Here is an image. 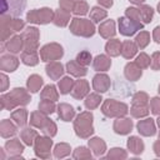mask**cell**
<instances>
[{
  "instance_id": "1",
  "label": "cell",
  "mask_w": 160,
  "mask_h": 160,
  "mask_svg": "<svg viewBox=\"0 0 160 160\" xmlns=\"http://www.w3.org/2000/svg\"><path fill=\"white\" fill-rule=\"evenodd\" d=\"M0 100H1V108L2 109L12 110L18 105H26L31 99H30V95L26 92L25 89L15 88L11 92L4 94Z\"/></svg>"
},
{
  "instance_id": "2",
  "label": "cell",
  "mask_w": 160,
  "mask_h": 160,
  "mask_svg": "<svg viewBox=\"0 0 160 160\" xmlns=\"http://www.w3.org/2000/svg\"><path fill=\"white\" fill-rule=\"evenodd\" d=\"M75 134L82 139L89 138L94 132L92 128V114L90 111H84L79 114L74 121Z\"/></svg>"
},
{
  "instance_id": "3",
  "label": "cell",
  "mask_w": 160,
  "mask_h": 160,
  "mask_svg": "<svg viewBox=\"0 0 160 160\" xmlns=\"http://www.w3.org/2000/svg\"><path fill=\"white\" fill-rule=\"evenodd\" d=\"M70 31L78 36L90 38L95 34V26L88 19L74 18V19H71V22H70Z\"/></svg>"
},
{
  "instance_id": "4",
  "label": "cell",
  "mask_w": 160,
  "mask_h": 160,
  "mask_svg": "<svg viewBox=\"0 0 160 160\" xmlns=\"http://www.w3.org/2000/svg\"><path fill=\"white\" fill-rule=\"evenodd\" d=\"M101 111L108 118H120L128 114V105L112 99H108L104 101Z\"/></svg>"
},
{
  "instance_id": "5",
  "label": "cell",
  "mask_w": 160,
  "mask_h": 160,
  "mask_svg": "<svg viewBox=\"0 0 160 160\" xmlns=\"http://www.w3.org/2000/svg\"><path fill=\"white\" fill-rule=\"evenodd\" d=\"M54 11L49 8L34 9L28 12V21L34 24H48L54 20Z\"/></svg>"
},
{
  "instance_id": "6",
  "label": "cell",
  "mask_w": 160,
  "mask_h": 160,
  "mask_svg": "<svg viewBox=\"0 0 160 160\" xmlns=\"http://www.w3.org/2000/svg\"><path fill=\"white\" fill-rule=\"evenodd\" d=\"M62 54H64L62 48L56 42L48 44V45L42 46L40 50V58L42 61H46V62L59 60L62 56Z\"/></svg>"
},
{
  "instance_id": "7",
  "label": "cell",
  "mask_w": 160,
  "mask_h": 160,
  "mask_svg": "<svg viewBox=\"0 0 160 160\" xmlns=\"http://www.w3.org/2000/svg\"><path fill=\"white\" fill-rule=\"evenodd\" d=\"M24 28V21L21 19H8L5 18V15H2L1 19V39L2 41H5L6 36H9L11 32L14 31H19Z\"/></svg>"
},
{
  "instance_id": "8",
  "label": "cell",
  "mask_w": 160,
  "mask_h": 160,
  "mask_svg": "<svg viewBox=\"0 0 160 160\" xmlns=\"http://www.w3.org/2000/svg\"><path fill=\"white\" fill-rule=\"evenodd\" d=\"M142 29V24L139 22V21H135V20H131L126 16H122V18H119V30L122 35L125 36H131L134 35L138 30H141Z\"/></svg>"
},
{
  "instance_id": "9",
  "label": "cell",
  "mask_w": 160,
  "mask_h": 160,
  "mask_svg": "<svg viewBox=\"0 0 160 160\" xmlns=\"http://www.w3.org/2000/svg\"><path fill=\"white\" fill-rule=\"evenodd\" d=\"M24 41V50L26 51H36L38 49V40H39V31L36 28H28L22 35Z\"/></svg>"
},
{
  "instance_id": "10",
  "label": "cell",
  "mask_w": 160,
  "mask_h": 160,
  "mask_svg": "<svg viewBox=\"0 0 160 160\" xmlns=\"http://www.w3.org/2000/svg\"><path fill=\"white\" fill-rule=\"evenodd\" d=\"M51 145H52V140H50V136L49 138L38 136L35 140V154L40 158H49Z\"/></svg>"
},
{
  "instance_id": "11",
  "label": "cell",
  "mask_w": 160,
  "mask_h": 160,
  "mask_svg": "<svg viewBox=\"0 0 160 160\" xmlns=\"http://www.w3.org/2000/svg\"><path fill=\"white\" fill-rule=\"evenodd\" d=\"M92 88L96 92H105L110 88V78L106 74H96L92 78Z\"/></svg>"
},
{
  "instance_id": "12",
  "label": "cell",
  "mask_w": 160,
  "mask_h": 160,
  "mask_svg": "<svg viewBox=\"0 0 160 160\" xmlns=\"http://www.w3.org/2000/svg\"><path fill=\"white\" fill-rule=\"evenodd\" d=\"M71 96L75 99H82L89 92V82L86 80H76L71 89Z\"/></svg>"
},
{
  "instance_id": "13",
  "label": "cell",
  "mask_w": 160,
  "mask_h": 160,
  "mask_svg": "<svg viewBox=\"0 0 160 160\" xmlns=\"http://www.w3.org/2000/svg\"><path fill=\"white\" fill-rule=\"evenodd\" d=\"M132 129V121L128 118H118L114 122V131L120 135H126Z\"/></svg>"
},
{
  "instance_id": "14",
  "label": "cell",
  "mask_w": 160,
  "mask_h": 160,
  "mask_svg": "<svg viewBox=\"0 0 160 160\" xmlns=\"http://www.w3.org/2000/svg\"><path fill=\"white\" fill-rule=\"evenodd\" d=\"M136 128H138V131L144 136H152L156 132L155 122H154V120L151 118L150 119H145V120H140L138 122Z\"/></svg>"
},
{
  "instance_id": "15",
  "label": "cell",
  "mask_w": 160,
  "mask_h": 160,
  "mask_svg": "<svg viewBox=\"0 0 160 160\" xmlns=\"http://www.w3.org/2000/svg\"><path fill=\"white\" fill-rule=\"evenodd\" d=\"M19 65V60L12 55H2L0 60V68L2 71H14Z\"/></svg>"
},
{
  "instance_id": "16",
  "label": "cell",
  "mask_w": 160,
  "mask_h": 160,
  "mask_svg": "<svg viewBox=\"0 0 160 160\" xmlns=\"http://www.w3.org/2000/svg\"><path fill=\"white\" fill-rule=\"evenodd\" d=\"M66 70L70 75L72 76H76V78H80V76H85L88 70H86V66L79 64L76 60H71L66 64Z\"/></svg>"
},
{
  "instance_id": "17",
  "label": "cell",
  "mask_w": 160,
  "mask_h": 160,
  "mask_svg": "<svg viewBox=\"0 0 160 160\" xmlns=\"http://www.w3.org/2000/svg\"><path fill=\"white\" fill-rule=\"evenodd\" d=\"M45 70H46L48 76H49L50 79H52V80H58V79L64 74L62 65H61L59 61H50V64L46 65Z\"/></svg>"
},
{
  "instance_id": "18",
  "label": "cell",
  "mask_w": 160,
  "mask_h": 160,
  "mask_svg": "<svg viewBox=\"0 0 160 160\" xmlns=\"http://www.w3.org/2000/svg\"><path fill=\"white\" fill-rule=\"evenodd\" d=\"M124 74H125V78L130 81H136L138 79H140L141 76V69L135 64V62H128L126 66H125V70H124Z\"/></svg>"
},
{
  "instance_id": "19",
  "label": "cell",
  "mask_w": 160,
  "mask_h": 160,
  "mask_svg": "<svg viewBox=\"0 0 160 160\" xmlns=\"http://www.w3.org/2000/svg\"><path fill=\"white\" fill-rule=\"evenodd\" d=\"M99 34L104 38V39H110L111 36L115 35V22L114 20H106L104 22L100 24L99 26Z\"/></svg>"
},
{
  "instance_id": "20",
  "label": "cell",
  "mask_w": 160,
  "mask_h": 160,
  "mask_svg": "<svg viewBox=\"0 0 160 160\" xmlns=\"http://www.w3.org/2000/svg\"><path fill=\"white\" fill-rule=\"evenodd\" d=\"M58 114H59V118L62 121H70L75 115V110L71 105L62 102L58 106Z\"/></svg>"
},
{
  "instance_id": "21",
  "label": "cell",
  "mask_w": 160,
  "mask_h": 160,
  "mask_svg": "<svg viewBox=\"0 0 160 160\" xmlns=\"http://www.w3.org/2000/svg\"><path fill=\"white\" fill-rule=\"evenodd\" d=\"M92 66L96 71H106L111 66V60L106 55H98L92 61Z\"/></svg>"
},
{
  "instance_id": "22",
  "label": "cell",
  "mask_w": 160,
  "mask_h": 160,
  "mask_svg": "<svg viewBox=\"0 0 160 160\" xmlns=\"http://www.w3.org/2000/svg\"><path fill=\"white\" fill-rule=\"evenodd\" d=\"M48 118H46V115L44 114V112H41L40 110L39 111H34V112H31V115H30V124L32 125V126H35V128H38V129H42L44 128V125L48 122Z\"/></svg>"
},
{
  "instance_id": "23",
  "label": "cell",
  "mask_w": 160,
  "mask_h": 160,
  "mask_svg": "<svg viewBox=\"0 0 160 160\" xmlns=\"http://www.w3.org/2000/svg\"><path fill=\"white\" fill-rule=\"evenodd\" d=\"M54 24L56 25V26H61V28H64V26H66L68 25V22L70 21V12L69 11H65V10H62V9H59L58 11H55V14H54Z\"/></svg>"
},
{
  "instance_id": "24",
  "label": "cell",
  "mask_w": 160,
  "mask_h": 160,
  "mask_svg": "<svg viewBox=\"0 0 160 160\" xmlns=\"http://www.w3.org/2000/svg\"><path fill=\"white\" fill-rule=\"evenodd\" d=\"M128 148L132 154L138 155L144 151V142L138 136H130L128 139Z\"/></svg>"
},
{
  "instance_id": "25",
  "label": "cell",
  "mask_w": 160,
  "mask_h": 160,
  "mask_svg": "<svg viewBox=\"0 0 160 160\" xmlns=\"http://www.w3.org/2000/svg\"><path fill=\"white\" fill-rule=\"evenodd\" d=\"M138 51V45L130 40H126L121 44V55L125 59H131Z\"/></svg>"
},
{
  "instance_id": "26",
  "label": "cell",
  "mask_w": 160,
  "mask_h": 160,
  "mask_svg": "<svg viewBox=\"0 0 160 160\" xmlns=\"http://www.w3.org/2000/svg\"><path fill=\"white\" fill-rule=\"evenodd\" d=\"M105 51L110 56H118L121 54V42L118 39L109 40L105 45Z\"/></svg>"
},
{
  "instance_id": "27",
  "label": "cell",
  "mask_w": 160,
  "mask_h": 160,
  "mask_svg": "<svg viewBox=\"0 0 160 160\" xmlns=\"http://www.w3.org/2000/svg\"><path fill=\"white\" fill-rule=\"evenodd\" d=\"M89 148L94 151V154H95L96 156L102 155L104 151L106 150V145H105V142L102 141V139H100V138L90 139V140H89Z\"/></svg>"
},
{
  "instance_id": "28",
  "label": "cell",
  "mask_w": 160,
  "mask_h": 160,
  "mask_svg": "<svg viewBox=\"0 0 160 160\" xmlns=\"http://www.w3.org/2000/svg\"><path fill=\"white\" fill-rule=\"evenodd\" d=\"M6 49L9 52H20L24 49V41L21 36H14L11 40H9L6 42Z\"/></svg>"
},
{
  "instance_id": "29",
  "label": "cell",
  "mask_w": 160,
  "mask_h": 160,
  "mask_svg": "<svg viewBox=\"0 0 160 160\" xmlns=\"http://www.w3.org/2000/svg\"><path fill=\"white\" fill-rule=\"evenodd\" d=\"M42 84H44V81H42L41 76H39L36 74L31 75L26 81V86H28L29 91H31V92H38L40 90V88L42 86Z\"/></svg>"
},
{
  "instance_id": "30",
  "label": "cell",
  "mask_w": 160,
  "mask_h": 160,
  "mask_svg": "<svg viewBox=\"0 0 160 160\" xmlns=\"http://www.w3.org/2000/svg\"><path fill=\"white\" fill-rule=\"evenodd\" d=\"M0 132H1V136L2 138H9V136H12L16 134V126L8 119L2 120L1 121V126H0Z\"/></svg>"
},
{
  "instance_id": "31",
  "label": "cell",
  "mask_w": 160,
  "mask_h": 160,
  "mask_svg": "<svg viewBox=\"0 0 160 160\" xmlns=\"http://www.w3.org/2000/svg\"><path fill=\"white\" fill-rule=\"evenodd\" d=\"M21 61H22L25 65L34 66V65H36V64L39 62V56H38L36 51H26V50H22Z\"/></svg>"
},
{
  "instance_id": "32",
  "label": "cell",
  "mask_w": 160,
  "mask_h": 160,
  "mask_svg": "<svg viewBox=\"0 0 160 160\" xmlns=\"http://www.w3.org/2000/svg\"><path fill=\"white\" fill-rule=\"evenodd\" d=\"M58 98H59V92L54 85H46L44 88V90L41 91V99H44V100L56 101Z\"/></svg>"
},
{
  "instance_id": "33",
  "label": "cell",
  "mask_w": 160,
  "mask_h": 160,
  "mask_svg": "<svg viewBox=\"0 0 160 160\" xmlns=\"http://www.w3.org/2000/svg\"><path fill=\"white\" fill-rule=\"evenodd\" d=\"M130 112L134 118H142L149 114V106L148 104H135L131 106Z\"/></svg>"
},
{
  "instance_id": "34",
  "label": "cell",
  "mask_w": 160,
  "mask_h": 160,
  "mask_svg": "<svg viewBox=\"0 0 160 160\" xmlns=\"http://www.w3.org/2000/svg\"><path fill=\"white\" fill-rule=\"evenodd\" d=\"M11 118H12V120H15V122L19 126H24L28 121V111L25 109H18V110L12 111Z\"/></svg>"
},
{
  "instance_id": "35",
  "label": "cell",
  "mask_w": 160,
  "mask_h": 160,
  "mask_svg": "<svg viewBox=\"0 0 160 160\" xmlns=\"http://www.w3.org/2000/svg\"><path fill=\"white\" fill-rule=\"evenodd\" d=\"M36 138H38V132L34 129L26 128V129L21 130V139L24 140V142L26 145H32L35 142Z\"/></svg>"
},
{
  "instance_id": "36",
  "label": "cell",
  "mask_w": 160,
  "mask_h": 160,
  "mask_svg": "<svg viewBox=\"0 0 160 160\" xmlns=\"http://www.w3.org/2000/svg\"><path fill=\"white\" fill-rule=\"evenodd\" d=\"M101 100H102V99H101V96H100L99 94L92 92V94H90V95L86 96V99H85V106H86V109H89V110L96 109V108L100 105Z\"/></svg>"
},
{
  "instance_id": "37",
  "label": "cell",
  "mask_w": 160,
  "mask_h": 160,
  "mask_svg": "<svg viewBox=\"0 0 160 160\" xmlns=\"http://www.w3.org/2000/svg\"><path fill=\"white\" fill-rule=\"evenodd\" d=\"M108 16V12L106 10L99 8V6H94L90 11V19L94 21V22H100L101 20H104L105 18Z\"/></svg>"
},
{
  "instance_id": "38",
  "label": "cell",
  "mask_w": 160,
  "mask_h": 160,
  "mask_svg": "<svg viewBox=\"0 0 160 160\" xmlns=\"http://www.w3.org/2000/svg\"><path fill=\"white\" fill-rule=\"evenodd\" d=\"M139 12H140V19H141L145 24L150 22L151 19H152V16H154V10H152V8H150L149 5H141V6L139 8Z\"/></svg>"
},
{
  "instance_id": "39",
  "label": "cell",
  "mask_w": 160,
  "mask_h": 160,
  "mask_svg": "<svg viewBox=\"0 0 160 160\" xmlns=\"http://www.w3.org/2000/svg\"><path fill=\"white\" fill-rule=\"evenodd\" d=\"M74 82H75V81H74L71 78H69V76L62 78V79L59 81V89H60V94L65 95V94L70 92V91H71V89H72V86H74Z\"/></svg>"
},
{
  "instance_id": "40",
  "label": "cell",
  "mask_w": 160,
  "mask_h": 160,
  "mask_svg": "<svg viewBox=\"0 0 160 160\" xmlns=\"http://www.w3.org/2000/svg\"><path fill=\"white\" fill-rule=\"evenodd\" d=\"M5 148H6L8 151H9L10 154H12V155L20 154V152H22V150H24V146L21 145V142H20L18 139H12V140L8 141V142L5 144Z\"/></svg>"
},
{
  "instance_id": "41",
  "label": "cell",
  "mask_w": 160,
  "mask_h": 160,
  "mask_svg": "<svg viewBox=\"0 0 160 160\" xmlns=\"http://www.w3.org/2000/svg\"><path fill=\"white\" fill-rule=\"evenodd\" d=\"M149 42H150V34L148 31H140V34H138V36L135 38V44L140 49L146 48Z\"/></svg>"
},
{
  "instance_id": "42",
  "label": "cell",
  "mask_w": 160,
  "mask_h": 160,
  "mask_svg": "<svg viewBox=\"0 0 160 160\" xmlns=\"http://www.w3.org/2000/svg\"><path fill=\"white\" fill-rule=\"evenodd\" d=\"M39 110L41 111V112H44L45 115H49V114H52L54 111H55V104H54V101H51V100H41L40 102H39Z\"/></svg>"
},
{
  "instance_id": "43",
  "label": "cell",
  "mask_w": 160,
  "mask_h": 160,
  "mask_svg": "<svg viewBox=\"0 0 160 160\" xmlns=\"http://www.w3.org/2000/svg\"><path fill=\"white\" fill-rule=\"evenodd\" d=\"M69 154H70V146L68 144L61 142V144H58L55 146V150H54V156L55 158H64Z\"/></svg>"
},
{
  "instance_id": "44",
  "label": "cell",
  "mask_w": 160,
  "mask_h": 160,
  "mask_svg": "<svg viewBox=\"0 0 160 160\" xmlns=\"http://www.w3.org/2000/svg\"><path fill=\"white\" fill-rule=\"evenodd\" d=\"M150 61H151V59L145 52H140V55H138V58L134 62L142 70V69H146V68L150 66Z\"/></svg>"
},
{
  "instance_id": "45",
  "label": "cell",
  "mask_w": 160,
  "mask_h": 160,
  "mask_svg": "<svg viewBox=\"0 0 160 160\" xmlns=\"http://www.w3.org/2000/svg\"><path fill=\"white\" fill-rule=\"evenodd\" d=\"M89 10V6L88 4L84 1V0H79V1H75V5H74V10L72 12L75 15H85Z\"/></svg>"
},
{
  "instance_id": "46",
  "label": "cell",
  "mask_w": 160,
  "mask_h": 160,
  "mask_svg": "<svg viewBox=\"0 0 160 160\" xmlns=\"http://www.w3.org/2000/svg\"><path fill=\"white\" fill-rule=\"evenodd\" d=\"M75 60H76L79 64H81V65H84V66H88V65H90L92 58H91V54H90L89 51L84 50V51H81V52L78 54V56H76Z\"/></svg>"
},
{
  "instance_id": "47",
  "label": "cell",
  "mask_w": 160,
  "mask_h": 160,
  "mask_svg": "<svg viewBox=\"0 0 160 160\" xmlns=\"http://www.w3.org/2000/svg\"><path fill=\"white\" fill-rule=\"evenodd\" d=\"M41 131L46 136H50V138L54 136L56 134V125H55V122L51 121V120H48V122L44 125V128L41 129Z\"/></svg>"
},
{
  "instance_id": "48",
  "label": "cell",
  "mask_w": 160,
  "mask_h": 160,
  "mask_svg": "<svg viewBox=\"0 0 160 160\" xmlns=\"http://www.w3.org/2000/svg\"><path fill=\"white\" fill-rule=\"evenodd\" d=\"M131 102H132V105H135V104H148V102H149V96H148L146 92L138 91V92L132 96Z\"/></svg>"
},
{
  "instance_id": "49",
  "label": "cell",
  "mask_w": 160,
  "mask_h": 160,
  "mask_svg": "<svg viewBox=\"0 0 160 160\" xmlns=\"http://www.w3.org/2000/svg\"><path fill=\"white\" fill-rule=\"evenodd\" d=\"M125 16L126 18H129V19H131V20H135V21H139V22H141L140 20V12H139V9L138 8H128L126 10H125Z\"/></svg>"
},
{
  "instance_id": "50",
  "label": "cell",
  "mask_w": 160,
  "mask_h": 160,
  "mask_svg": "<svg viewBox=\"0 0 160 160\" xmlns=\"http://www.w3.org/2000/svg\"><path fill=\"white\" fill-rule=\"evenodd\" d=\"M72 158H75V159H82V158L89 159V158H91V154H90V151L86 148L80 146V148H78L75 150V152L72 154Z\"/></svg>"
},
{
  "instance_id": "51",
  "label": "cell",
  "mask_w": 160,
  "mask_h": 160,
  "mask_svg": "<svg viewBox=\"0 0 160 160\" xmlns=\"http://www.w3.org/2000/svg\"><path fill=\"white\" fill-rule=\"evenodd\" d=\"M126 156H128V155H126V152L124 151V149H120V148H114V149H111L110 152H109V155H108V158H116V159H119V158L125 159Z\"/></svg>"
},
{
  "instance_id": "52",
  "label": "cell",
  "mask_w": 160,
  "mask_h": 160,
  "mask_svg": "<svg viewBox=\"0 0 160 160\" xmlns=\"http://www.w3.org/2000/svg\"><path fill=\"white\" fill-rule=\"evenodd\" d=\"M150 110L155 115H160V98H152L150 100Z\"/></svg>"
},
{
  "instance_id": "53",
  "label": "cell",
  "mask_w": 160,
  "mask_h": 160,
  "mask_svg": "<svg viewBox=\"0 0 160 160\" xmlns=\"http://www.w3.org/2000/svg\"><path fill=\"white\" fill-rule=\"evenodd\" d=\"M150 68L152 70H160V52L159 51L152 54L151 61H150Z\"/></svg>"
},
{
  "instance_id": "54",
  "label": "cell",
  "mask_w": 160,
  "mask_h": 160,
  "mask_svg": "<svg viewBox=\"0 0 160 160\" xmlns=\"http://www.w3.org/2000/svg\"><path fill=\"white\" fill-rule=\"evenodd\" d=\"M59 5H60V9L65 10V11H72L74 10V5H75V1L74 0H60L59 1Z\"/></svg>"
},
{
  "instance_id": "55",
  "label": "cell",
  "mask_w": 160,
  "mask_h": 160,
  "mask_svg": "<svg viewBox=\"0 0 160 160\" xmlns=\"http://www.w3.org/2000/svg\"><path fill=\"white\" fill-rule=\"evenodd\" d=\"M152 38H154L155 42L160 44V26H156V28L154 29V31H152Z\"/></svg>"
},
{
  "instance_id": "56",
  "label": "cell",
  "mask_w": 160,
  "mask_h": 160,
  "mask_svg": "<svg viewBox=\"0 0 160 160\" xmlns=\"http://www.w3.org/2000/svg\"><path fill=\"white\" fill-rule=\"evenodd\" d=\"M98 2L104 8H111L112 6V0H98Z\"/></svg>"
},
{
  "instance_id": "57",
  "label": "cell",
  "mask_w": 160,
  "mask_h": 160,
  "mask_svg": "<svg viewBox=\"0 0 160 160\" xmlns=\"http://www.w3.org/2000/svg\"><path fill=\"white\" fill-rule=\"evenodd\" d=\"M1 79H2V85H1V91L6 90V85H8V78L5 74H1Z\"/></svg>"
},
{
  "instance_id": "58",
  "label": "cell",
  "mask_w": 160,
  "mask_h": 160,
  "mask_svg": "<svg viewBox=\"0 0 160 160\" xmlns=\"http://www.w3.org/2000/svg\"><path fill=\"white\" fill-rule=\"evenodd\" d=\"M154 152H155L158 156H160V139L154 144Z\"/></svg>"
},
{
  "instance_id": "59",
  "label": "cell",
  "mask_w": 160,
  "mask_h": 160,
  "mask_svg": "<svg viewBox=\"0 0 160 160\" xmlns=\"http://www.w3.org/2000/svg\"><path fill=\"white\" fill-rule=\"evenodd\" d=\"M129 1H131V2L135 4V5H140V4H142L145 0H129Z\"/></svg>"
},
{
  "instance_id": "60",
  "label": "cell",
  "mask_w": 160,
  "mask_h": 160,
  "mask_svg": "<svg viewBox=\"0 0 160 160\" xmlns=\"http://www.w3.org/2000/svg\"><path fill=\"white\" fill-rule=\"evenodd\" d=\"M158 125H159V128H160V116H159V119H158Z\"/></svg>"
},
{
  "instance_id": "61",
  "label": "cell",
  "mask_w": 160,
  "mask_h": 160,
  "mask_svg": "<svg viewBox=\"0 0 160 160\" xmlns=\"http://www.w3.org/2000/svg\"><path fill=\"white\" fill-rule=\"evenodd\" d=\"M158 11H159V12H160V2H159V4H158Z\"/></svg>"
},
{
  "instance_id": "62",
  "label": "cell",
  "mask_w": 160,
  "mask_h": 160,
  "mask_svg": "<svg viewBox=\"0 0 160 160\" xmlns=\"http://www.w3.org/2000/svg\"><path fill=\"white\" fill-rule=\"evenodd\" d=\"M159 94H160V85H159Z\"/></svg>"
},
{
  "instance_id": "63",
  "label": "cell",
  "mask_w": 160,
  "mask_h": 160,
  "mask_svg": "<svg viewBox=\"0 0 160 160\" xmlns=\"http://www.w3.org/2000/svg\"><path fill=\"white\" fill-rule=\"evenodd\" d=\"M159 139H160V134H159Z\"/></svg>"
}]
</instances>
